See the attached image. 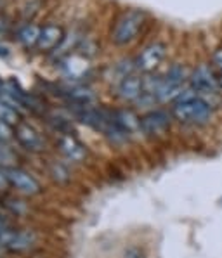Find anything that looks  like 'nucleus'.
Wrapping results in <instances>:
<instances>
[{
	"instance_id": "1",
	"label": "nucleus",
	"mask_w": 222,
	"mask_h": 258,
	"mask_svg": "<svg viewBox=\"0 0 222 258\" xmlns=\"http://www.w3.org/2000/svg\"><path fill=\"white\" fill-rule=\"evenodd\" d=\"M172 114L176 120L181 123H191V125H200L207 123L212 116V106L201 97H196L194 94L182 92L181 97L174 102Z\"/></svg>"
},
{
	"instance_id": "2",
	"label": "nucleus",
	"mask_w": 222,
	"mask_h": 258,
	"mask_svg": "<svg viewBox=\"0 0 222 258\" xmlns=\"http://www.w3.org/2000/svg\"><path fill=\"white\" fill-rule=\"evenodd\" d=\"M144 21H146L144 13L136 9L127 11L115 23L113 31H111V42L115 45H127V43H130L137 37L139 30L144 25Z\"/></svg>"
},
{
	"instance_id": "3",
	"label": "nucleus",
	"mask_w": 222,
	"mask_h": 258,
	"mask_svg": "<svg viewBox=\"0 0 222 258\" xmlns=\"http://www.w3.org/2000/svg\"><path fill=\"white\" fill-rule=\"evenodd\" d=\"M191 75L188 73V70L182 64H174L172 68L166 71V75L161 78L160 87L156 90V101L160 102H169V101H177L182 94V87L189 80Z\"/></svg>"
},
{
	"instance_id": "4",
	"label": "nucleus",
	"mask_w": 222,
	"mask_h": 258,
	"mask_svg": "<svg viewBox=\"0 0 222 258\" xmlns=\"http://www.w3.org/2000/svg\"><path fill=\"white\" fill-rule=\"evenodd\" d=\"M166 55V45L161 42H153L149 43L148 47L142 49V52L137 55L134 64L139 71L142 73H151L161 64V61L165 59Z\"/></svg>"
},
{
	"instance_id": "5",
	"label": "nucleus",
	"mask_w": 222,
	"mask_h": 258,
	"mask_svg": "<svg viewBox=\"0 0 222 258\" xmlns=\"http://www.w3.org/2000/svg\"><path fill=\"white\" fill-rule=\"evenodd\" d=\"M9 180V185L18 190V192L25 194V196H35L40 192V184L31 173H28L26 170L18 168V166H11V168L4 170Z\"/></svg>"
},
{
	"instance_id": "6",
	"label": "nucleus",
	"mask_w": 222,
	"mask_h": 258,
	"mask_svg": "<svg viewBox=\"0 0 222 258\" xmlns=\"http://www.w3.org/2000/svg\"><path fill=\"white\" fill-rule=\"evenodd\" d=\"M189 85L191 90L200 94H212L215 90H219V83H217V77L213 75V71L208 68L207 64L198 66L196 70L189 77Z\"/></svg>"
},
{
	"instance_id": "7",
	"label": "nucleus",
	"mask_w": 222,
	"mask_h": 258,
	"mask_svg": "<svg viewBox=\"0 0 222 258\" xmlns=\"http://www.w3.org/2000/svg\"><path fill=\"white\" fill-rule=\"evenodd\" d=\"M35 237L31 232L26 231H14V229L7 227L0 231V248L11 249V251H23L28 249L33 244Z\"/></svg>"
},
{
	"instance_id": "8",
	"label": "nucleus",
	"mask_w": 222,
	"mask_h": 258,
	"mask_svg": "<svg viewBox=\"0 0 222 258\" xmlns=\"http://www.w3.org/2000/svg\"><path fill=\"white\" fill-rule=\"evenodd\" d=\"M170 126V116L165 111H151L141 118V130L144 136L154 137L161 136L169 130Z\"/></svg>"
},
{
	"instance_id": "9",
	"label": "nucleus",
	"mask_w": 222,
	"mask_h": 258,
	"mask_svg": "<svg viewBox=\"0 0 222 258\" xmlns=\"http://www.w3.org/2000/svg\"><path fill=\"white\" fill-rule=\"evenodd\" d=\"M14 137L18 139V142L28 151H33V153H38V151L43 149V139L40 134L37 132V128L30 125V123L19 121L14 128Z\"/></svg>"
},
{
	"instance_id": "10",
	"label": "nucleus",
	"mask_w": 222,
	"mask_h": 258,
	"mask_svg": "<svg viewBox=\"0 0 222 258\" xmlns=\"http://www.w3.org/2000/svg\"><path fill=\"white\" fill-rule=\"evenodd\" d=\"M63 42H65V31H63V28L58 25H45L40 30L37 49L40 52H49V50L58 49Z\"/></svg>"
},
{
	"instance_id": "11",
	"label": "nucleus",
	"mask_w": 222,
	"mask_h": 258,
	"mask_svg": "<svg viewBox=\"0 0 222 258\" xmlns=\"http://www.w3.org/2000/svg\"><path fill=\"white\" fill-rule=\"evenodd\" d=\"M142 94H144V80L136 75H129L118 83V95L124 101H139Z\"/></svg>"
},
{
	"instance_id": "12",
	"label": "nucleus",
	"mask_w": 222,
	"mask_h": 258,
	"mask_svg": "<svg viewBox=\"0 0 222 258\" xmlns=\"http://www.w3.org/2000/svg\"><path fill=\"white\" fill-rule=\"evenodd\" d=\"M59 148H61V153L71 161H82L83 158L87 156L85 146H83L80 141H77L73 136H70V134H66V136L61 137Z\"/></svg>"
},
{
	"instance_id": "13",
	"label": "nucleus",
	"mask_w": 222,
	"mask_h": 258,
	"mask_svg": "<svg viewBox=\"0 0 222 258\" xmlns=\"http://www.w3.org/2000/svg\"><path fill=\"white\" fill-rule=\"evenodd\" d=\"M113 116H115L117 125L124 130L127 136H129V134L137 132V130H141V118H139L134 111H130V109L113 111Z\"/></svg>"
},
{
	"instance_id": "14",
	"label": "nucleus",
	"mask_w": 222,
	"mask_h": 258,
	"mask_svg": "<svg viewBox=\"0 0 222 258\" xmlns=\"http://www.w3.org/2000/svg\"><path fill=\"white\" fill-rule=\"evenodd\" d=\"M40 30L42 28L35 26V25H26L25 28H21V31L18 33V38L26 49L30 47H37L38 37H40Z\"/></svg>"
},
{
	"instance_id": "15",
	"label": "nucleus",
	"mask_w": 222,
	"mask_h": 258,
	"mask_svg": "<svg viewBox=\"0 0 222 258\" xmlns=\"http://www.w3.org/2000/svg\"><path fill=\"white\" fill-rule=\"evenodd\" d=\"M70 61L73 62V66L71 64H65V73H66V77L68 78H80L83 73L87 71V61H83L82 57H71L70 55Z\"/></svg>"
},
{
	"instance_id": "16",
	"label": "nucleus",
	"mask_w": 222,
	"mask_h": 258,
	"mask_svg": "<svg viewBox=\"0 0 222 258\" xmlns=\"http://www.w3.org/2000/svg\"><path fill=\"white\" fill-rule=\"evenodd\" d=\"M16 163V154L14 151L6 144V141H0V168L6 170L14 166Z\"/></svg>"
},
{
	"instance_id": "17",
	"label": "nucleus",
	"mask_w": 222,
	"mask_h": 258,
	"mask_svg": "<svg viewBox=\"0 0 222 258\" xmlns=\"http://www.w3.org/2000/svg\"><path fill=\"white\" fill-rule=\"evenodd\" d=\"M18 114L19 113H16L13 108H9V106H7L6 102L2 101V99H0V120L7 121V123H11V125H13V123H18L19 121L18 120V118H19Z\"/></svg>"
},
{
	"instance_id": "18",
	"label": "nucleus",
	"mask_w": 222,
	"mask_h": 258,
	"mask_svg": "<svg viewBox=\"0 0 222 258\" xmlns=\"http://www.w3.org/2000/svg\"><path fill=\"white\" fill-rule=\"evenodd\" d=\"M11 137H14V128L11 123L0 120V141H9Z\"/></svg>"
},
{
	"instance_id": "19",
	"label": "nucleus",
	"mask_w": 222,
	"mask_h": 258,
	"mask_svg": "<svg viewBox=\"0 0 222 258\" xmlns=\"http://www.w3.org/2000/svg\"><path fill=\"white\" fill-rule=\"evenodd\" d=\"M212 62L215 64V68H219L222 71V47H219V49L213 50L212 54Z\"/></svg>"
},
{
	"instance_id": "20",
	"label": "nucleus",
	"mask_w": 222,
	"mask_h": 258,
	"mask_svg": "<svg viewBox=\"0 0 222 258\" xmlns=\"http://www.w3.org/2000/svg\"><path fill=\"white\" fill-rule=\"evenodd\" d=\"M125 258H142V251L137 248L134 249H129V251L125 253Z\"/></svg>"
},
{
	"instance_id": "21",
	"label": "nucleus",
	"mask_w": 222,
	"mask_h": 258,
	"mask_svg": "<svg viewBox=\"0 0 222 258\" xmlns=\"http://www.w3.org/2000/svg\"><path fill=\"white\" fill-rule=\"evenodd\" d=\"M9 185V180H7V175H6V172H4L2 168H0V190H4Z\"/></svg>"
},
{
	"instance_id": "22",
	"label": "nucleus",
	"mask_w": 222,
	"mask_h": 258,
	"mask_svg": "<svg viewBox=\"0 0 222 258\" xmlns=\"http://www.w3.org/2000/svg\"><path fill=\"white\" fill-rule=\"evenodd\" d=\"M7 227H9V225L4 222V218H0V231H4V229H7Z\"/></svg>"
},
{
	"instance_id": "23",
	"label": "nucleus",
	"mask_w": 222,
	"mask_h": 258,
	"mask_svg": "<svg viewBox=\"0 0 222 258\" xmlns=\"http://www.w3.org/2000/svg\"><path fill=\"white\" fill-rule=\"evenodd\" d=\"M217 83H219V89H222V77L217 78Z\"/></svg>"
}]
</instances>
